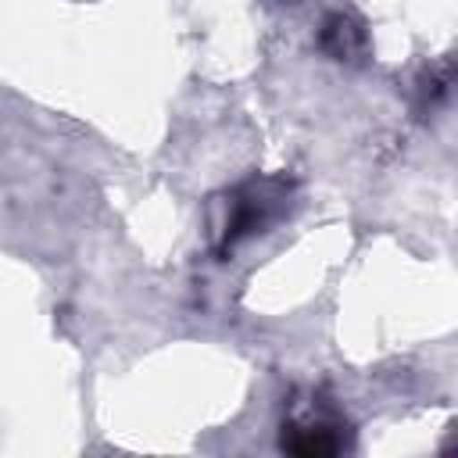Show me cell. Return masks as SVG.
<instances>
[{
	"label": "cell",
	"instance_id": "cell-1",
	"mask_svg": "<svg viewBox=\"0 0 458 458\" xmlns=\"http://www.w3.org/2000/svg\"><path fill=\"white\" fill-rule=\"evenodd\" d=\"M283 208H286V182H279V179L247 182L233 200V211L225 222V247H233L254 233H265L283 215Z\"/></svg>",
	"mask_w": 458,
	"mask_h": 458
},
{
	"label": "cell",
	"instance_id": "cell-2",
	"mask_svg": "<svg viewBox=\"0 0 458 458\" xmlns=\"http://www.w3.org/2000/svg\"><path fill=\"white\" fill-rule=\"evenodd\" d=\"M344 447H347L344 426H340V422H329V419H322V415L283 426V451H290V454L322 458V454H336V451H344Z\"/></svg>",
	"mask_w": 458,
	"mask_h": 458
},
{
	"label": "cell",
	"instance_id": "cell-3",
	"mask_svg": "<svg viewBox=\"0 0 458 458\" xmlns=\"http://www.w3.org/2000/svg\"><path fill=\"white\" fill-rule=\"evenodd\" d=\"M318 43H322V50H329L336 61H344V57H351L354 50L365 47V36H361V25H354V21L344 18V14H333V18H326Z\"/></svg>",
	"mask_w": 458,
	"mask_h": 458
}]
</instances>
